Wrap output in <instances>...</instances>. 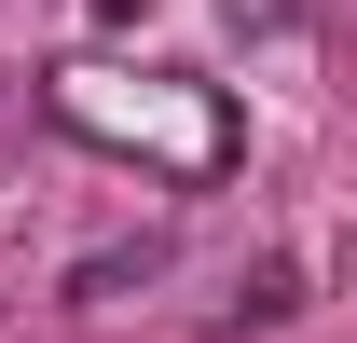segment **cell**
I'll use <instances>...</instances> for the list:
<instances>
[{
    "mask_svg": "<svg viewBox=\"0 0 357 343\" xmlns=\"http://www.w3.org/2000/svg\"><path fill=\"white\" fill-rule=\"evenodd\" d=\"M234 316H248V330H275V316H303V261H261V275L234 289Z\"/></svg>",
    "mask_w": 357,
    "mask_h": 343,
    "instance_id": "2",
    "label": "cell"
},
{
    "mask_svg": "<svg viewBox=\"0 0 357 343\" xmlns=\"http://www.w3.org/2000/svg\"><path fill=\"white\" fill-rule=\"evenodd\" d=\"M151 275H165V234H124V247L69 261V302H124V289H151Z\"/></svg>",
    "mask_w": 357,
    "mask_h": 343,
    "instance_id": "1",
    "label": "cell"
}]
</instances>
